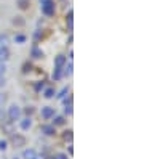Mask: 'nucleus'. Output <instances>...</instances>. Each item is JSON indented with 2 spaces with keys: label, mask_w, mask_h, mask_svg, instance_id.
I'll use <instances>...</instances> for the list:
<instances>
[{
  "label": "nucleus",
  "mask_w": 160,
  "mask_h": 159,
  "mask_svg": "<svg viewBox=\"0 0 160 159\" xmlns=\"http://www.w3.org/2000/svg\"><path fill=\"white\" fill-rule=\"evenodd\" d=\"M8 117H10L11 122L19 121V119H21V108H19L18 104H11L10 108H8Z\"/></svg>",
  "instance_id": "f257e3e1"
},
{
  "label": "nucleus",
  "mask_w": 160,
  "mask_h": 159,
  "mask_svg": "<svg viewBox=\"0 0 160 159\" xmlns=\"http://www.w3.org/2000/svg\"><path fill=\"white\" fill-rule=\"evenodd\" d=\"M42 13L47 15V16H53V15H55V3H53L51 0L42 3Z\"/></svg>",
  "instance_id": "f03ea898"
},
{
  "label": "nucleus",
  "mask_w": 160,
  "mask_h": 159,
  "mask_svg": "<svg viewBox=\"0 0 160 159\" xmlns=\"http://www.w3.org/2000/svg\"><path fill=\"white\" fill-rule=\"evenodd\" d=\"M40 116L48 121V119H51L53 116H55V108H51V106H43L42 111H40Z\"/></svg>",
  "instance_id": "7ed1b4c3"
},
{
  "label": "nucleus",
  "mask_w": 160,
  "mask_h": 159,
  "mask_svg": "<svg viewBox=\"0 0 160 159\" xmlns=\"http://www.w3.org/2000/svg\"><path fill=\"white\" fill-rule=\"evenodd\" d=\"M11 140H13V145H15L16 148H21V146H24V145H26V138L22 135H18V134L13 135Z\"/></svg>",
  "instance_id": "20e7f679"
},
{
  "label": "nucleus",
  "mask_w": 160,
  "mask_h": 159,
  "mask_svg": "<svg viewBox=\"0 0 160 159\" xmlns=\"http://www.w3.org/2000/svg\"><path fill=\"white\" fill-rule=\"evenodd\" d=\"M19 127H21V130H29V129L32 127V121H31V117L19 119Z\"/></svg>",
  "instance_id": "39448f33"
},
{
  "label": "nucleus",
  "mask_w": 160,
  "mask_h": 159,
  "mask_svg": "<svg viewBox=\"0 0 160 159\" xmlns=\"http://www.w3.org/2000/svg\"><path fill=\"white\" fill-rule=\"evenodd\" d=\"M42 132H43L45 135L51 137V135H55V134H56V127H55V125H48V124H45V125H42Z\"/></svg>",
  "instance_id": "423d86ee"
},
{
  "label": "nucleus",
  "mask_w": 160,
  "mask_h": 159,
  "mask_svg": "<svg viewBox=\"0 0 160 159\" xmlns=\"http://www.w3.org/2000/svg\"><path fill=\"white\" fill-rule=\"evenodd\" d=\"M10 56V50L7 47H0V63H5Z\"/></svg>",
  "instance_id": "0eeeda50"
},
{
  "label": "nucleus",
  "mask_w": 160,
  "mask_h": 159,
  "mask_svg": "<svg viewBox=\"0 0 160 159\" xmlns=\"http://www.w3.org/2000/svg\"><path fill=\"white\" fill-rule=\"evenodd\" d=\"M66 56L64 55H58L56 58H55V68H64V64H66Z\"/></svg>",
  "instance_id": "6e6552de"
},
{
  "label": "nucleus",
  "mask_w": 160,
  "mask_h": 159,
  "mask_svg": "<svg viewBox=\"0 0 160 159\" xmlns=\"http://www.w3.org/2000/svg\"><path fill=\"white\" fill-rule=\"evenodd\" d=\"M22 157L24 159H37V153H35V150H24L22 151Z\"/></svg>",
  "instance_id": "1a4fd4ad"
},
{
  "label": "nucleus",
  "mask_w": 160,
  "mask_h": 159,
  "mask_svg": "<svg viewBox=\"0 0 160 159\" xmlns=\"http://www.w3.org/2000/svg\"><path fill=\"white\" fill-rule=\"evenodd\" d=\"M51 119H53V125H55V127H56V125H62V124L66 122V119H64L62 116H53Z\"/></svg>",
  "instance_id": "9d476101"
},
{
  "label": "nucleus",
  "mask_w": 160,
  "mask_h": 159,
  "mask_svg": "<svg viewBox=\"0 0 160 159\" xmlns=\"http://www.w3.org/2000/svg\"><path fill=\"white\" fill-rule=\"evenodd\" d=\"M31 55H32L34 58H42V56H43V51L40 50L38 47H32V50H31Z\"/></svg>",
  "instance_id": "9b49d317"
},
{
  "label": "nucleus",
  "mask_w": 160,
  "mask_h": 159,
  "mask_svg": "<svg viewBox=\"0 0 160 159\" xmlns=\"http://www.w3.org/2000/svg\"><path fill=\"white\" fill-rule=\"evenodd\" d=\"M72 23H74V13H72V10H69V13H68V28H69V31H72Z\"/></svg>",
  "instance_id": "f8f14e48"
},
{
  "label": "nucleus",
  "mask_w": 160,
  "mask_h": 159,
  "mask_svg": "<svg viewBox=\"0 0 160 159\" xmlns=\"http://www.w3.org/2000/svg\"><path fill=\"white\" fill-rule=\"evenodd\" d=\"M62 77V68H55V72H53V79L55 81H59Z\"/></svg>",
  "instance_id": "ddd939ff"
},
{
  "label": "nucleus",
  "mask_w": 160,
  "mask_h": 159,
  "mask_svg": "<svg viewBox=\"0 0 160 159\" xmlns=\"http://www.w3.org/2000/svg\"><path fill=\"white\" fill-rule=\"evenodd\" d=\"M43 97L45 98H53V97H55V90H53L51 87H48V88H45V92H43Z\"/></svg>",
  "instance_id": "4468645a"
},
{
  "label": "nucleus",
  "mask_w": 160,
  "mask_h": 159,
  "mask_svg": "<svg viewBox=\"0 0 160 159\" xmlns=\"http://www.w3.org/2000/svg\"><path fill=\"white\" fill-rule=\"evenodd\" d=\"M18 5L21 10H28L29 8V0H18Z\"/></svg>",
  "instance_id": "2eb2a0df"
},
{
  "label": "nucleus",
  "mask_w": 160,
  "mask_h": 159,
  "mask_svg": "<svg viewBox=\"0 0 160 159\" xmlns=\"http://www.w3.org/2000/svg\"><path fill=\"white\" fill-rule=\"evenodd\" d=\"M62 76H72V63H69V64L64 68V71H62Z\"/></svg>",
  "instance_id": "dca6fc26"
},
{
  "label": "nucleus",
  "mask_w": 160,
  "mask_h": 159,
  "mask_svg": "<svg viewBox=\"0 0 160 159\" xmlns=\"http://www.w3.org/2000/svg\"><path fill=\"white\" fill-rule=\"evenodd\" d=\"M64 113H66V114H69V116L72 114V101H71V103H66V106H64Z\"/></svg>",
  "instance_id": "f3484780"
},
{
  "label": "nucleus",
  "mask_w": 160,
  "mask_h": 159,
  "mask_svg": "<svg viewBox=\"0 0 160 159\" xmlns=\"http://www.w3.org/2000/svg\"><path fill=\"white\" fill-rule=\"evenodd\" d=\"M66 93H69V88H68V87H64V88L59 92V95H56V97H58V100L64 98V97H66Z\"/></svg>",
  "instance_id": "a211bd4d"
},
{
  "label": "nucleus",
  "mask_w": 160,
  "mask_h": 159,
  "mask_svg": "<svg viewBox=\"0 0 160 159\" xmlns=\"http://www.w3.org/2000/svg\"><path fill=\"white\" fill-rule=\"evenodd\" d=\"M7 148H8V143L5 140H0V151H7Z\"/></svg>",
  "instance_id": "6ab92c4d"
},
{
  "label": "nucleus",
  "mask_w": 160,
  "mask_h": 159,
  "mask_svg": "<svg viewBox=\"0 0 160 159\" xmlns=\"http://www.w3.org/2000/svg\"><path fill=\"white\" fill-rule=\"evenodd\" d=\"M15 40H16L18 44H24V42H26V35H21V34H19V35L15 37Z\"/></svg>",
  "instance_id": "aec40b11"
},
{
  "label": "nucleus",
  "mask_w": 160,
  "mask_h": 159,
  "mask_svg": "<svg viewBox=\"0 0 160 159\" xmlns=\"http://www.w3.org/2000/svg\"><path fill=\"white\" fill-rule=\"evenodd\" d=\"M64 138H66V140H72V130L64 132Z\"/></svg>",
  "instance_id": "412c9836"
},
{
  "label": "nucleus",
  "mask_w": 160,
  "mask_h": 159,
  "mask_svg": "<svg viewBox=\"0 0 160 159\" xmlns=\"http://www.w3.org/2000/svg\"><path fill=\"white\" fill-rule=\"evenodd\" d=\"M5 71H7L5 63H0V76H3V74H5Z\"/></svg>",
  "instance_id": "4be33fe9"
},
{
  "label": "nucleus",
  "mask_w": 160,
  "mask_h": 159,
  "mask_svg": "<svg viewBox=\"0 0 160 159\" xmlns=\"http://www.w3.org/2000/svg\"><path fill=\"white\" fill-rule=\"evenodd\" d=\"M55 159H68V154H64V153H58L55 156Z\"/></svg>",
  "instance_id": "5701e85b"
},
{
  "label": "nucleus",
  "mask_w": 160,
  "mask_h": 159,
  "mask_svg": "<svg viewBox=\"0 0 160 159\" xmlns=\"http://www.w3.org/2000/svg\"><path fill=\"white\" fill-rule=\"evenodd\" d=\"M42 88H43V82H42V84H40V82H38V84H35V90H37V92H40Z\"/></svg>",
  "instance_id": "b1692460"
},
{
  "label": "nucleus",
  "mask_w": 160,
  "mask_h": 159,
  "mask_svg": "<svg viewBox=\"0 0 160 159\" xmlns=\"http://www.w3.org/2000/svg\"><path fill=\"white\" fill-rule=\"evenodd\" d=\"M19 18H21V16H19ZM13 23H15V24H19V26H22V24H24V21H22V19H15Z\"/></svg>",
  "instance_id": "393cba45"
},
{
  "label": "nucleus",
  "mask_w": 160,
  "mask_h": 159,
  "mask_svg": "<svg viewBox=\"0 0 160 159\" xmlns=\"http://www.w3.org/2000/svg\"><path fill=\"white\" fill-rule=\"evenodd\" d=\"M32 111H34V109H32V106H29V108L26 109V113H28V114H32Z\"/></svg>",
  "instance_id": "a878e982"
},
{
  "label": "nucleus",
  "mask_w": 160,
  "mask_h": 159,
  "mask_svg": "<svg viewBox=\"0 0 160 159\" xmlns=\"http://www.w3.org/2000/svg\"><path fill=\"white\" fill-rule=\"evenodd\" d=\"M0 121H3V111L0 109Z\"/></svg>",
  "instance_id": "bb28decb"
},
{
  "label": "nucleus",
  "mask_w": 160,
  "mask_h": 159,
  "mask_svg": "<svg viewBox=\"0 0 160 159\" xmlns=\"http://www.w3.org/2000/svg\"><path fill=\"white\" fill-rule=\"evenodd\" d=\"M45 2H48V0H40V3H45Z\"/></svg>",
  "instance_id": "cd10ccee"
},
{
  "label": "nucleus",
  "mask_w": 160,
  "mask_h": 159,
  "mask_svg": "<svg viewBox=\"0 0 160 159\" xmlns=\"http://www.w3.org/2000/svg\"><path fill=\"white\" fill-rule=\"evenodd\" d=\"M13 159H18V157H13Z\"/></svg>",
  "instance_id": "c85d7f7f"
}]
</instances>
